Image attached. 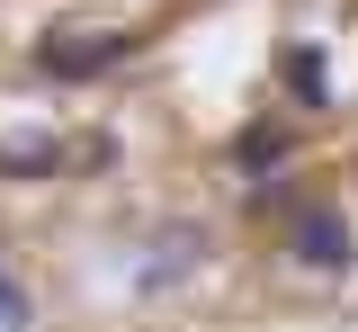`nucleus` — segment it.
<instances>
[{
	"mask_svg": "<svg viewBox=\"0 0 358 332\" xmlns=\"http://www.w3.org/2000/svg\"><path fill=\"white\" fill-rule=\"evenodd\" d=\"M242 171H268V162H287V126H242Z\"/></svg>",
	"mask_w": 358,
	"mask_h": 332,
	"instance_id": "obj_6",
	"label": "nucleus"
},
{
	"mask_svg": "<svg viewBox=\"0 0 358 332\" xmlns=\"http://www.w3.org/2000/svg\"><path fill=\"white\" fill-rule=\"evenodd\" d=\"M0 332H36V296L18 287V270L0 261Z\"/></svg>",
	"mask_w": 358,
	"mask_h": 332,
	"instance_id": "obj_5",
	"label": "nucleus"
},
{
	"mask_svg": "<svg viewBox=\"0 0 358 332\" xmlns=\"http://www.w3.org/2000/svg\"><path fill=\"white\" fill-rule=\"evenodd\" d=\"M287 251H296V270H313V279H341L358 261V225L341 216V198H305L296 225H287Z\"/></svg>",
	"mask_w": 358,
	"mask_h": 332,
	"instance_id": "obj_1",
	"label": "nucleus"
},
{
	"mask_svg": "<svg viewBox=\"0 0 358 332\" xmlns=\"http://www.w3.org/2000/svg\"><path fill=\"white\" fill-rule=\"evenodd\" d=\"M197 261H206V234H197V225H162V234H152V261L134 270V287H152V296H162V287H179Z\"/></svg>",
	"mask_w": 358,
	"mask_h": 332,
	"instance_id": "obj_3",
	"label": "nucleus"
},
{
	"mask_svg": "<svg viewBox=\"0 0 358 332\" xmlns=\"http://www.w3.org/2000/svg\"><path fill=\"white\" fill-rule=\"evenodd\" d=\"M134 36H45L36 46V72H54V81H99L108 63H126Z\"/></svg>",
	"mask_w": 358,
	"mask_h": 332,
	"instance_id": "obj_2",
	"label": "nucleus"
},
{
	"mask_svg": "<svg viewBox=\"0 0 358 332\" xmlns=\"http://www.w3.org/2000/svg\"><path fill=\"white\" fill-rule=\"evenodd\" d=\"M287 81H296V99H305V108H322V54L296 46V54H287Z\"/></svg>",
	"mask_w": 358,
	"mask_h": 332,
	"instance_id": "obj_7",
	"label": "nucleus"
},
{
	"mask_svg": "<svg viewBox=\"0 0 358 332\" xmlns=\"http://www.w3.org/2000/svg\"><path fill=\"white\" fill-rule=\"evenodd\" d=\"M36 171H63V144L54 135H0V180H36Z\"/></svg>",
	"mask_w": 358,
	"mask_h": 332,
	"instance_id": "obj_4",
	"label": "nucleus"
}]
</instances>
